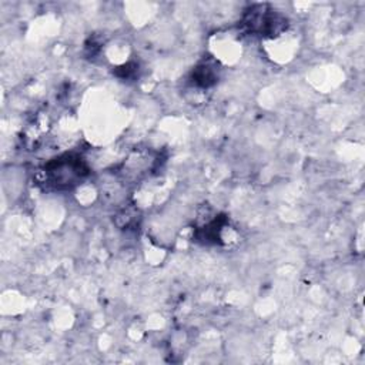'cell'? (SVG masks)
Returning a JSON list of instances; mask_svg holds the SVG:
<instances>
[{
    "instance_id": "6da1fadb",
    "label": "cell",
    "mask_w": 365,
    "mask_h": 365,
    "mask_svg": "<svg viewBox=\"0 0 365 365\" xmlns=\"http://www.w3.org/2000/svg\"><path fill=\"white\" fill-rule=\"evenodd\" d=\"M88 173L86 163L73 154L51 160L44 167L46 181L56 188H70L80 182Z\"/></svg>"
}]
</instances>
